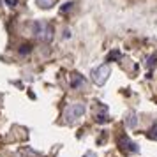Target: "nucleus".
I'll return each instance as SVG.
<instances>
[{
    "label": "nucleus",
    "instance_id": "f257e3e1",
    "mask_svg": "<svg viewBox=\"0 0 157 157\" xmlns=\"http://www.w3.org/2000/svg\"><path fill=\"white\" fill-rule=\"evenodd\" d=\"M34 34H36V37L39 41L50 43L53 39V27L46 21H36L34 23Z\"/></svg>",
    "mask_w": 157,
    "mask_h": 157
},
{
    "label": "nucleus",
    "instance_id": "f03ea898",
    "mask_svg": "<svg viewBox=\"0 0 157 157\" xmlns=\"http://www.w3.org/2000/svg\"><path fill=\"white\" fill-rule=\"evenodd\" d=\"M109 72H111L109 65L102 64V65H99V67H95V69L90 71V78H92V81L95 83V85L102 86L108 81V78H109Z\"/></svg>",
    "mask_w": 157,
    "mask_h": 157
},
{
    "label": "nucleus",
    "instance_id": "7ed1b4c3",
    "mask_svg": "<svg viewBox=\"0 0 157 157\" xmlns=\"http://www.w3.org/2000/svg\"><path fill=\"white\" fill-rule=\"evenodd\" d=\"M83 115H85V104H81V102H74V104H71V106L65 109V118L69 122L78 120Z\"/></svg>",
    "mask_w": 157,
    "mask_h": 157
},
{
    "label": "nucleus",
    "instance_id": "20e7f679",
    "mask_svg": "<svg viewBox=\"0 0 157 157\" xmlns=\"http://www.w3.org/2000/svg\"><path fill=\"white\" fill-rule=\"evenodd\" d=\"M118 147L122 150H125V152H131V154H136L138 152V145L134 141H131L129 138H120L118 140Z\"/></svg>",
    "mask_w": 157,
    "mask_h": 157
},
{
    "label": "nucleus",
    "instance_id": "39448f33",
    "mask_svg": "<svg viewBox=\"0 0 157 157\" xmlns=\"http://www.w3.org/2000/svg\"><path fill=\"white\" fill-rule=\"evenodd\" d=\"M83 85H85V78H83L81 74H78V72H76V74H72V76H71V86H72V88H76V90H78V88H81Z\"/></svg>",
    "mask_w": 157,
    "mask_h": 157
},
{
    "label": "nucleus",
    "instance_id": "423d86ee",
    "mask_svg": "<svg viewBox=\"0 0 157 157\" xmlns=\"http://www.w3.org/2000/svg\"><path fill=\"white\" fill-rule=\"evenodd\" d=\"M125 124H127L129 129H134L136 125H138V117H136V113H129L127 115V120H125Z\"/></svg>",
    "mask_w": 157,
    "mask_h": 157
},
{
    "label": "nucleus",
    "instance_id": "0eeeda50",
    "mask_svg": "<svg viewBox=\"0 0 157 157\" xmlns=\"http://www.w3.org/2000/svg\"><path fill=\"white\" fill-rule=\"evenodd\" d=\"M53 2H55V0H37V4H39V6H41V7H51V6H53Z\"/></svg>",
    "mask_w": 157,
    "mask_h": 157
},
{
    "label": "nucleus",
    "instance_id": "6e6552de",
    "mask_svg": "<svg viewBox=\"0 0 157 157\" xmlns=\"http://www.w3.org/2000/svg\"><path fill=\"white\" fill-rule=\"evenodd\" d=\"M120 57V51L118 50H113L109 55H108V62H111V60H115V58H118Z\"/></svg>",
    "mask_w": 157,
    "mask_h": 157
},
{
    "label": "nucleus",
    "instance_id": "1a4fd4ad",
    "mask_svg": "<svg viewBox=\"0 0 157 157\" xmlns=\"http://www.w3.org/2000/svg\"><path fill=\"white\" fill-rule=\"evenodd\" d=\"M148 136L152 138V140H157V124L155 125H152V129L148 131Z\"/></svg>",
    "mask_w": 157,
    "mask_h": 157
},
{
    "label": "nucleus",
    "instance_id": "9d476101",
    "mask_svg": "<svg viewBox=\"0 0 157 157\" xmlns=\"http://www.w3.org/2000/svg\"><path fill=\"white\" fill-rule=\"evenodd\" d=\"M71 7H72V2H67V4H64V6L60 7V11H62V13H67Z\"/></svg>",
    "mask_w": 157,
    "mask_h": 157
},
{
    "label": "nucleus",
    "instance_id": "9b49d317",
    "mask_svg": "<svg viewBox=\"0 0 157 157\" xmlns=\"http://www.w3.org/2000/svg\"><path fill=\"white\" fill-rule=\"evenodd\" d=\"M6 4H7L9 7H14V6L18 4V2H16V0H6Z\"/></svg>",
    "mask_w": 157,
    "mask_h": 157
},
{
    "label": "nucleus",
    "instance_id": "f8f14e48",
    "mask_svg": "<svg viewBox=\"0 0 157 157\" xmlns=\"http://www.w3.org/2000/svg\"><path fill=\"white\" fill-rule=\"evenodd\" d=\"M29 51H30V46H29V44L21 46V53H29Z\"/></svg>",
    "mask_w": 157,
    "mask_h": 157
}]
</instances>
